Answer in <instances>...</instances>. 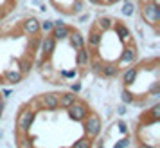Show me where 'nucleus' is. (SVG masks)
<instances>
[{"mask_svg": "<svg viewBox=\"0 0 160 148\" xmlns=\"http://www.w3.org/2000/svg\"><path fill=\"white\" fill-rule=\"evenodd\" d=\"M101 128H102V123L97 114H88L87 118L83 119V130H85L88 139H95L101 132Z\"/></svg>", "mask_w": 160, "mask_h": 148, "instance_id": "nucleus-1", "label": "nucleus"}, {"mask_svg": "<svg viewBox=\"0 0 160 148\" xmlns=\"http://www.w3.org/2000/svg\"><path fill=\"white\" fill-rule=\"evenodd\" d=\"M140 15H142V20L151 25H158L160 22V6L155 4V2H144L142 4V9H140Z\"/></svg>", "mask_w": 160, "mask_h": 148, "instance_id": "nucleus-2", "label": "nucleus"}, {"mask_svg": "<svg viewBox=\"0 0 160 148\" xmlns=\"http://www.w3.org/2000/svg\"><path fill=\"white\" fill-rule=\"evenodd\" d=\"M34 118H36V112L32 108H27V110H22L16 118V128L20 134H27L31 130V126L34 123Z\"/></svg>", "mask_w": 160, "mask_h": 148, "instance_id": "nucleus-3", "label": "nucleus"}, {"mask_svg": "<svg viewBox=\"0 0 160 148\" xmlns=\"http://www.w3.org/2000/svg\"><path fill=\"white\" fill-rule=\"evenodd\" d=\"M68 118L74 119V121H83V119L87 118L88 114H90V110H88V107L85 103H81V101H76V103H72L68 108Z\"/></svg>", "mask_w": 160, "mask_h": 148, "instance_id": "nucleus-4", "label": "nucleus"}, {"mask_svg": "<svg viewBox=\"0 0 160 148\" xmlns=\"http://www.w3.org/2000/svg\"><path fill=\"white\" fill-rule=\"evenodd\" d=\"M40 105L42 108H47V110H56L59 107V94L47 92L43 96H40Z\"/></svg>", "mask_w": 160, "mask_h": 148, "instance_id": "nucleus-5", "label": "nucleus"}, {"mask_svg": "<svg viewBox=\"0 0 160 148\" xmlns=\"http://www.w3.org/2000/svg\"><path fill=\"white\" fill-rule=\"evenodd\" d=\"M137 60V49L133 47V45H128L126 44V47L122 49V52H121V58H119V63L117 65H131L133 61Z\"/></svg>", "mask_w": 160, "mask_h": 148, "instance_id": "nucleus-6", "label": "nucleus"}, {"mask_svg": "<svg viewBox=\"0 0 160 148\" xmlns=\"http://www.w3.org/2000/svg\"><path fill=\"white\" fill-rule=\"evenodd\" d=\"M113 29H115L117 36H119V40H121L122 44H128V42H130L131 31H130V27H128L126 24H122V22H113Z\"/></svg>", "mask_w": 160, "mask_h": 148, "instance_id": "nucleus-7", "label": "nucleus"}, {"mask_svg": "<svg viewBox=\"0 0 160 148\" xmlns=\"http://www.w3.org/2000/svg\"><path fill=\"white\" fill-rule=\"evenodd\" d=\"M40 47H42V54H43L45 58H49L54 52V49H56V40L52 36H45L40 40Z\"/></svg>", "mask_w": 160, "mask_h": 148, "instance_id": "nucleus-8", "label": "nucleus"}, {"mask_svg": "<svg viewBox=\"0 0 160 148\" xmlns=\"http://www.w3.org/2000/svg\"><path fill=\"white\" fill-rule=\"evenodd\" d=\"M68 42H70V45L74 47V51L87 47V42H85L83 34H81V33H78V31H70V34H68Z\"/></svg>", "mask_w": 160, "mask_h": 148, "instance_id": "nucleus-9", "label": "nucleus"}, {"mask_svg": "<svg viewBox=\"0 0 160 148\" xmlns=\"http://www.w3.org/2000/svg\"><path fill=\"white\" fill-rule=\"evenodd\" d=\"M85 42H88V47L90 49H99L101 47V42H102V33L99 29H92L90 34H88V40H85Z\"/></svg>", "mask_w": 160, "mask_h": 148, "instance_id": "nucleus-10", "label": "nucleus"}, {"mask_svg": "<svg viewBox=\"0 0 160 148\" xmlns=\"http://www.w3.org/2000/svg\"><path fill=\"white\" fill-rule=\"evenodd\" d=\"M52 38L58 42V40H67L68 38V34H70V29L67 27L65 24H58V25H54L52 27Z\"/></svg>", "mask_w": 160, "mask_h": 148, "instance_id": "nucleus-11", "label": "nucleus"}, {"mask_svg": "<svg viewBox=\"0 0 160 148\" xmlns=\"http://www.w3.org/2000/svg\"><path fill=\"white\" fill-rule=\"evenodd\" d=\"M23 33H27L31 36H34V34L40 33V22H38L34 16H31V18H27L23 22Z\"/></svg>", "mask_w": 160, "mask_h": 148, "instance_id": "nucleus-12", "label": "nucleus"}, {"mask_svg": "<svg viewBox=\"0 0 160 148\" xmlns=\"http://www.w3.org/2000/svg\"><path fill=\"white\" fill-rule=\"evenodd\" d=\"M90 60H92V56H90V49H87V47H83V49H78V54H76V63L79 67H87L88 63H90Z\"/></svg>", "mask_w": 160, "mask_h": 148, "instance_id": "nucleus-13", "label": "nucleus"}, {"mask_svg": "<svg viewBox=\"0 0 160 148\" xmlns=\"http://www.w3.org/2000/svg\"><path fill=\"white\" fill-rule=\"evenodd\" d=\"M137 74H138V69H135V67H128L126 71L122 72V83L124 87H130L131 83H135V80H137Z\"/></svg>", "mask_w": 160, "mask_h": 148, "instance_id": "nucleus-14", "label": "nucleus"}, {"mask_svg": "<svg viewBox=\"0 0 160 148\" xmlns=\"http://www.w3.org/2000/svg\"><path fill=\"white\" fill-rule=\"evenodd\" d=\"M119 69L121 67L117 65V61H110V63H102L101 67V74L102 76H106V78H113L119 74Z\"/></svg>", "mask_w": 160, "mask_h": 148, "instance_id": "nucleus-15", "label": "nucleus"}, {"mask_svg": "<svg viewBox=\"0 0 160 148\" xmlns=\"http://www.w3.org/2000/svg\"><path fill=\"white\" fill-rule=\"evenodd\" d=\"M4 78L8 80V83H11V85H16V83L22 82L23 74L18 71V69H8L6 72H4Z\"/></svg>", "mask_w": 160, "mask_h": 148, "instance_id": "nucleus-16", "label": "nucleus"}, {"mask_svg": "<svg viewBox=\"0 0 160 148\" xmlns=\"http://www.w3.org/2000/svg\"><path fill=\"white\" fill-rule=\"evenodd\" d=\"M78 101V96L74 94V92H63L61 96H59V107H63V108H68L72 103Z\"/></svg>", "mask_w": 160, "mask_h": 148, "instance_id": "nucleus-17", "label": "nucleus"}, {"mask_svg": "<svg viewBox=\"0 0 160 148\" xmlns=\"http://www.w3.org/2000/svg\"><path fill=\"white\" fill-rule=\"evenodd\" d=\"M113 27V20L110 18V16H101L99 20H97V29L101 31V33H106Z\"/></svg>", "mask_w": 160, "mask_h": 148, "instance_id": "nucleus-18", "label": "nucleus"}, {"mask_svg": "<svg viewBox=\"0 0 160 148\" xmlns=\"http://www.w3.org/2000/svg\"><path fill=\"white\" fill-rule=\"evenodd\" d=\"M146 116H149V123H151V125H157V123H158L160 121V105L157 103V105H153L151 108H149V112H146Z\"/></svg>", "mask_w": 160, "mask_h": 148, "instance_id": "nucleus-19", "label": "nucleus"}, {"mask_svg": "<svg viewBox=\"0 0 160 148\" xmlns=\"http://www.w3.org/2000/svg\"><path fill=\"white\" fill-rule=\"evenodd\" d=\"M122 15L124 16H131L133 13H135V4L131 2V0H124V6H122Z\"/></svg>", "mask_w": 160, "mask_h": 148, "instance_id": "nucleus-20", "label": "nucleus"}, {"mask_svg": "<svg viewBox=\"0 0 160 148\" xmlns=\"http://www.w3.org/2000/svg\"><path fill=\"white\" fill-rule=\"evenodd\" d=\"M18 67H20V69H18V71H20V72L22 74H27V72H31V69H32V61H31V60H20V61H18Z\"/></svg>", "mask_w": 160, "mask_h": 148, "instance_id": "nucleus-21", "label": "nucleus"}, {"mask_svg": "<svg viewBox=\"0 0 160 148\" xmlns=\"http://www.w3.org/2000/svg\"><path fill=\"white\" fill-rule=\"evenodd\" d=\"M70 148H92V139H88V137H81V139H78Z\"/></svg>", "mask_w": 160, "mask_h": 148, "instance_id": "nucleus-22", "label": "nucleus"}, {"mask_svg": "<svg viewBox=\"0 0 160 148\" xmlns=\"http://www.w3.org/2000/svg\"><path fill=\"white\" fill-rule=\"evenodd\" d=\"M122 103H124V105L135 103V96H133V94H131L128 89H124V90H122Z\"/></svg>", "mask_w": 160, "mask_h": 148, "instance_id": "nucleus-23", "label": "nucleus"}, {"mask_svg": "<svg viewBox=\"0 0 160 148\" xmlns=\"http://www.w3.org/2000/svg\"><path fill=\"white\" fill-rule=\"evenodd\" d=\"M81 11H83V0H74V4H72V8H70L68 13L78 15V13H81Z\"/></svg>", "mask_w": 160, "mask_h": 148, "instance_id": "nucleus-24", "label": "nucleus"}, {"mask_svg": "<svg viewBox=\"0 0 160 148\" xmlns=\"http://www.w3.org/2000/svg\"><path fill=\"white\" fill-rule=\"evenodd\" d=\"M52 27H54V22H51V20H45L43 24H40V31H43V33H51Z\"/></svg>", "mask_w": 160, "mask_h": 148, "instance_id": "nucleus-25", "label": "nucleus"}, {"mask_svg": "<svg viewBox=\"0 0 160 148\" xmlns=\"http://www.w3.org/2000/svg\"><path fill=\"white\" fill-rule=\"evenodd\" d=\"M130 143H131V141L128 139V137H124V139L117 141L115 145H113V148H128V146H130Z\"/></svg>", "mask_w": 160, "mask_h": 148, "instance_id": "nucleus-26", "label": "nucleus"}, {"mask_svg": "<svg viewBox=\"0 0 160 148\" xmlns=\"http://www.w3.org/2000/svg\"><path fill=\"white\" fill-rule=\"evenodd\" d=\"M90 61H92V60H90ZM101 67H102L101 60H94V61H92V71H94V72H101Z\"/></svg>", "mask_w": 160, "mask_h": 148, "instance_id": "nucleus-27", "label": "nucleus"}, {"mask_svg": "<svg viewBox=\"0 0 160 148\" xmlns=\"http://www.w3.org/2000/svg\"><path fill=\"white\" fill-rule=\"evenodd\" d=\"M81 90V83H72V85H70V92H74V94H78V92H79Z\"/></svg>", "mask_w": 160, "mask_h": 148, "instance_id": "nucleus-28", "label": "nucleus"}, {"mask_svg": "<svg viewBox=\"0 0 160 148\" xmlns=\"http://www.w3.org/2000/svg\"><path fill=\"white\" fill-rule=\"evenodd\" d=\"M117 126H119V130H121L122 134H128V126H126V123H124V121H119V123H117Z\"/></svg>", "mask_w": 160, "mask_h": 148, "instance_id": "nucleus-29", "label": "nucleus"}, {"mask_svg": "<svg viewBox=\"0 0 160 148\" xmlns=\"http://www.w3.org/2000/svg\"><path fill=\"white\" fill-rule=\"evenodd\" d=\"M117 114H119V116H124V114H126V107H124V105H119V107H117Z\"/></svg>", "mask_w": 160, "mask_h": 148, "instance_id": "nucleus-30", "label": "nucleus"}, {"mask_svg": "<svg viewBox=\"0 0 160 148\" xmlns=\"http://www.w3.org/2000/svg\"><path fill=\"white\" fill-rule=\"evenodd\" d=\"M137 148H157V146H153V145H148V143H138V146Z\"/></svg>", "mask_w": 160, "mask_h": 148, "instance_id": "nucleus-31", "label": "nucleus"}, {"mask_svg": "<svg viewBox=\"0 0 160 148\" xmlns=\"http://www.w3.org/2000/svg\"><path fill=\"white\" fill-rule=\"evenodd\" d=\"M119 0H102V4H106V6H112V4H117Z\"/></svg>", "mask_w": 160, "mask_h": 148, "instance_id": "nucleus-32", "label": "nucleus"}, {"mask_svg": "<svg viewBox=\"0 0 160 148\" xmlns=\"http://www.w3.org/2000/svg\"><path fill=\"white\" fill-rule=\"evenodd\" d=\"M90 4H95V6H99V4H102V0H88Z\"/></svg>", "mask_w": 160, "mask_h": 148, "instance_id": "nucleus-33", "label": "nucleus"}, {"mask_svg": "<svg viewBox=\"0 0 160 148\" xmlns=\"http://www.w3.org/2000/svg\"><path fill=\"white\" fill-rule=\"evenodd\" d=\"M97 148H104V145H99V146H97Z\"/></svg>", "mask_w": 160, "mask_h": 148, "instance_id": "nucleus-34", "label": "nucleus"}]
</instances>
